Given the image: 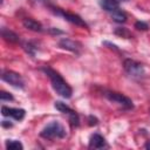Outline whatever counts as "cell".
Masks as SVG:
<instances>
[{"instance_id":"cell-1","label":"cell","mask_w":150,"mask_h":150,"mask_svg":"<svg viewBox=\"0 0 150 150\" xmlns=\"http://www.w3.org/2000/svg\"><path fill=\"white\" fill-rule=\"evenodd\" d=\"M41 70L48 76V79L50 80L52 87L53 89L56 91V94H59L61 97L63 98H70L73 95V89L66 82V80L60 75V73H57L56 70H54L53 68L48 67V66H43L41 67Z\"/></svg>"},{"instance_id":"cell-2","label":"cell","mask_w":150,"mask_h":150,"mask_svg":"<svg viewBox=\"0 0 150 150\" xmlns=\"http://www.w3.org/2000/svg\"><path fill=\"white\" fill-rule=\"evenodd\" d=\"M67 135L66 128L63 127V124L59 121H53L50 123H48L41 131H40V136L45 139H49V141H54V139H62L64 138Z\"/></svg>"},{"instance_id":"cell-3","label":"cell","mask_w":150,"mask_h":150,"mask_svg":"<svg viewBox=\"0 0 150 150\" xmlns=\"http://www.w3.org/2000/svg\"><path fill=\"white\" fill-rule=\"evenodd\" d=\"M103 96L105 98H108L110 102H114V103L118 104L124 110H130V109L134 108V103H132L131 98L123 95L122 93H117V91H112V90H104Z\"/></svg>"},{"instance_id":"cell-4","label":"cell","mask_w":150,"mask_h":150,"mask_svg":"<svg viewBox=\"0 0 150 150\" xmlns=\"http://www.w3.org/2000/svg\"><path fill=\"white\" fill-rule=\"evenodd\" d=\"M48 6H49L50 11H52L54 14L62 16L66 21H68V22H70V23H73V25H76V26H79V27L88 28V23H87L80 15H77V14H75V13L67 12V11H64V9H62V8H59V7H55V6H53V5H48Z\"/></svg>"},{"instance_id":"cell-5","label":"cell","mask_w":150,"mask_h":150,"mask_svg":"<svg viewBox=\"0 0 150 150\" xmlns=\"http://www.w3.org/2000/svg\"><path fill=\"white\" fill-rule=\"evenodd\" d=\"M123 68L125 70V73L134 77V79H141L145 75V70H144V66L135 60L131 59H125L123 62Z\"/></svg>"},{"instance_id":"cell-6","label":"cell","mask_w":150,"mask_h":150,"mask_svg":"<svg viewBox=\"0 0 150 150\" xmlns=\"http://www.w3.org/2000/svg\"><path fill=\"white\" fill-rule=\"evenodd\" d=\"M54 107H55V109H57L60 112L67 115L68 121H69V123H70L73 127H79V125H80V116H79V114H77L74 109H71L67 103H64V102H62V101H55Z\"/></svg>"},{"instance_id":"cell-7","label":"cell","mask_w":150,"mask_h":150,"mask_svg":"<svg viewBox=\"0 0 150 150\" xmlns=\"http://www.w3.org/2000/svg\"><path fill=\"white\" fill-rule=\"evenodd\" d=\"M1 80L5 81L6 83L11 84L12 87L19 88V89H23L25 88V80L22 79V76L13 70L6 69L1 71Z\"/></svg>"},{"instance_id":"cell-8","label":"cell","mask_w":150,"mask_h":150,"mask_svg":"<svg viewBox=\"0 0 150 150\" xmlns=\"http://www.w3.org/2000/svg\"><path fill=\"white\" fill-rule=\"evenodd\" d=\"M59 47L64 49V50H68V52H71V53H75V54H80L81 50H82V43L76 41V40H73V39H69V38H63L59 41Z\"/></svg>"},{"instance_id":"cell-9","label":"cell","mask_w":150,"mask_h":150,"mask_svg":"<svg viewBox=\"0 0 150 150\" xmlns=\"http://www.w3.org/2000/svg\"><path fill=\"white\" fill-rule=\"evenodd\" d=\"M1 114L5 117H12L15 121H21V120H23L26 111H25V109H21V108H11V107L2 105Z\"/></svg>"},{"instance_id":"cell-10","label":"cell","mask_w":150,"mask_h":150,"mask_svg":"<svg viewBox=\"0 0 150 150\" xmlns=\"http://www.w3.org/2000/svg\"><path fill=\"white\" fill-rule=\"evenodd\" d=\"M90 149H103V148H108V143L105 141V138L98 134V132H95L90 136L89 138V145H88Z\"/></svg>"},{"instance_id":"cell-11","label":"cell","mask_w":150,"mask_h":150,"mask_svg":"<svg viewBox=\"0 0 150 150\" xmlns=\"http://www.w3.org/2000/svg\"><path fill=\"white\" fill-rule=\"evenodd\" d=\"M22 25L25 28L32 30V32H36V33H41L43 32V26L41 22H39L38 20H34L33 18H25L22 20Z\"/></svg>"},{"instance_id":"cell-12","label":"cell","mask_w":150,"mask_h":150,"mask_svg":"<svg viewBox=\"0 0 150 150\" xmlns=\"http://www.w3.org/2000/svg\"><path fill=\"white\" fill-rule=\"evenodd\" d=\"M1 36L5 41H7L9 43H18L20 41V36L15 32H13L6 27H1Z\"/></svg>"},{"instance_id":"cell-13","label":"cell","mask_w":150,"mask_h":150,"mask_svg":"<svg viewBox=\"0 0 150 150\" xmlns=\"http://www.w3.org/2000/svg\"><path fill=\"white\" fill-rule=\"evenodd\" d=\"M100 5L104 11H107L109 13L120 8V1L118 0H100Z\"/></svg>"},{"instance_id":"cell-14","label":"cell","mask_w":150,"mask_h":150,"mask_svg":"<svg viewBox=\"0 0 150 150\" xmlns=\"http://www.w3.org/2000/svg\"><path fill=\"white\" fill-rule=\"evenodd\" d=\"M110 14H111V19H112L115 22H117V23H124V22L127 21V19H128L127 13H125L124 11H122L121 8L115 9V11L111 12Z\"/></svg>"},{"instance_id":"cell-15","label":"cell","mask_w":150,"mask_h":150,"mask_svg":"<svg viewBox=\"0 0 150 150\" xmlns=\"http://www.w3.org/2000/svg\"><path fill=\"white\" fill-rule=\"evenodd\" d=\"M23 49L26 50V53L28 55H30L32 57H34L35 54H36V52H38V49H39V47H38V45L34 41H28V42H25L23 43Z\"/></svg>"},{"instance_id":"cell-16","label":"cell","mask_w":150,"mask_h":150,"mask_svg":"<svg viewBox=\"0 0 150 150\" xmlns=\"http://www.w3.org/2000/svg\"><path fill=\"white\" fill-rule=\"evenodd\" d=\"M5 146L7 150H22L23 149L22 143L18 139H7Z\"/></svg>"},{"instance_id":"cell-17","label":"cell","mask_w":150,"mask_h":150,"mask_svg":"<svg viewBox=\"0 0 150 150\" xmlns=\"http://www.w3.org/2000/svg\"><path fill=\"white\" fill-rule=\"evenodd\" d=\"M115 34L116 35H120L122 38H125V39H131V36H132V34L127 28H116Z\"/></svg>"},{"instance_id":"cell-18","label":"cell","mask_w":150,"mask_h":150,"mask_svg":"<svg viewBox=\"0 0 150 150\" xmlns=\"http://www.w3.org/2000/svg\"><path fill=\"white\" fill-rule=\"evenodd\" d=\"M0 100L2 102H5V101H14V96L11 93H7L5 90H1L0 91Z\"/></svg>"},{"instance_id":"cell-19","label":"cell","mask_w":150,"mask_h":150,"mask_svg":"<svg viewBox=\"0 0 150 150\" xmlns=\"http://www.w3.org/2000/svg\"><path fill=\"white\" fill-rule=\"evenodd\" d=\"M135 28L138 29V30H148L149 25L144 21H136L135 22Z\"/></svg>"},{"instance_id":"cell-20","label":"cell","mask_w":150,"mask_h":150,"mask_svg":"<svg viewBox=\"0 0 150 150\" xmlns=\"http://www.w3.org/2000/svg\"><path fill=\"white\" fill-rule=\"evenodd\" d=\"M48 32H49L50 34H54V35L63 34V32H62V30H60V29H57V28H55V27H52V28H49V29H48Z\"/></svg>"},{"instance_id":"cell-21","label":"cell","mask_w":150,"mask_h":150,"mask_svg":"<svg viewBox=\"0 0 150 150\" xmlns=\"http://www.w3.org/2000/svg\"><path fill=\"white\" fill-rule=\"evenodd\" d=\"M1 125H2V128H12L13 127V123H11V121L4 120V121H1Z\"/></svg>"},{"instance_id":"cell-22","label":"cell","mask_w":150,"mask_h":150,"mask_svg":"<svg viewBox=\"0 0 150 150\" xmlns=\"http://www.w3.org/2000/svg\"><path fill=\"white\" fill-rule=\"evenodd\" d=\"M89 121H90V122H89V124H90V125H96V124L98 123L97 118H96V117H93V116H90V117H89Z\"/></svg>"},{"instance_id":"cell-23","label":"cell","mask_w":150,"mask_h":150,"mask_svg":"<svg viewBox=\"0 0 150 150\" xmlns=\"http://www.w3.org/2000/svg\"><path fill=\"white\" fill-rule=\"evenodd\" d=\"M103 43H104L105 46H109V48H112V49H115V50H118L117 46H116V45H114V43H110V42H108V41H104Z\"/></svg>"},{"instance_id":"cell-24","label":"cell","mask_w":150,"mask_h":150,"mask_svg":"<svg viewBox=\"0 0 150 150\" xmlns=\"http://www.w3.org/2000/svg\"><path fill=\"white\" fill-rule=\"evenodd\" d=\"M144 148L148 149V150H150V141H148V142L144 144Z\"/></svg>"},{"instance_id":"cell-25","label":"cell","mask_w":150,"mask_h":150,"mask_svg":"<svg viewBox=\"0 0 150 150\" xmlns=\"http://www.w3.org/2000/svg\"><path fill=\"white\" fill-rule=\"evenodd\" d=\"M39 1H40V2H45L46 5H47V2H48V0H39Z\"/></svg>"},{"instance_id":"cell-26","label":"cell","mask_w":150,"mask_h":150,"mask_svg":"<svg viewBox=\"0 0 150 150\" xmlns=\"http://www.w3.org/2000/svg\"><path fill=\"white\" fill-rule=\"evenodd\" d=\"M118 1H124V0H118Z\"/></svg>"}]
</instances>
